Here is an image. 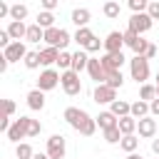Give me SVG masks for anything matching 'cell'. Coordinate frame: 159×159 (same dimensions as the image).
I'll use <instances>...</instances> for the list:
<instances>
[{"instance_id":"bcb514c9","label":"cell","mask_w":159,"mask_h":159,"mask_svg":"<svg viewBox=\"0 0 159 159\" xmlns=\"http://www.w3.org/2000/svg\"><path fill=\"white\" fill-rule=\"evenodd\" d=\"M0 17H10V5L7 2H0Z\"/></svg>"},{"instance_id":"836d02e7","label":"cell","mask_w":159,"mask_h":159,"mask_svg":"<svg viewBox=\"0 0 159 159\" xmlns=\"http://www.w3.org/2000/svg\"><path fill=\"white\" fill-rule=\"evenodd\" d=\"M32 154H35V149H32L27 142H20V144L15 147V157H17V159H32Z\"/></svg>"},{"instance_id":"603a6c76","label":"cell","mask_w":159,"mask_h":159,"mask_svg":"<svg viewBox=\"0 0 159 159\" xmlns=\"http://www.w3.org/2000/svg\"><path fill=\"white\" fill-rule=\"evenodd\" d=\"M25 40L37 45L40 40H45V27H40L37 22H35V25H27V35H25Z\"/></svg>"},{"instance_id":"d6986e66","label":"cell","mask_w":159,"mask_h":159,"mask_svg":"<svg viewBox=\"0 0 159 159\" xmlns=\"http://www.w3.org/2000/svg\"><path fill=\"white\" fill-rule=\"evenodd\" d=\"M94 119H97V127H99V129H109V127H117V124H119V117H117L114 112H109V109L99 112Z\"/></svg>"},{"instance_id":"d6a6232c","label":"cell","mask_w":159,"mask_h":159,"mask_svg":"<svg viewBox=\"0 0 159 159\" xmlns=\"http://www.w3.org/2000/svg\"><path fill=\"white\" fill-rule=\"evenodd\" d=\"M27 5H22V2H17V5H10V20H25L27 17Z\"/></svg>"},{"instance_id":"4fadbf2b","label":"cell","mask_w":159,"mask_h":159,"mask_svg":"<svg viewBox=\"0 0 159 159\" xmlns=\"http://www.w3.org/2000/svg\"><path fill=\"white\" fill-rule=\"evenodd\" d=\"M75 132H80L82 137H92V134L97 132V119H94V117H89V114L82 109V114H80V122H77Z\"/></svg>"},{"instance_id":"9a60e30c","label":"cell","mask_w":159,"mask_h":159,"mask_svg":"<svg viewBox=\"0 0 159 159\" xmlns=\"http://www.w3.org/2000/svg\"><path fill=\"white\" fill-rule=\"evenodd\" d=\"M122 47H124V32L112 30L104 37V52H122Z\"/></svg>"},{"instance_id":"cb8c5ba5","label":"cell","mask_w":159,"mask_h":159,"mask_svg":"<svg viewBox=\"0 0 159 159\" xmlns=\"http://www.w3.org/2000/svg\"><path fill=\"white\" fill-rule=\"evenodd\" d=\"M102 12H104V17L117 20V17H119V12H122V7H119V2H117V0H107V2L102 5Z\"/></svg>"},{"instance_id":"44dd1931","label":"cell","mask_w":159,"mask_h":159,"mask_svg":"<svg viewBox=\"0 0 159 159\" xmlns=\"http://www.w3.org/2000/svg\"><path fill=\"white\" fill-rule=\"evenodd\" d=\"M5 30L10 32L12 40H25V35H27V25H25V20H10V25H7Z\"/></svg>"},{"instance_id":"7c38bea8","label":"cell","mask_w":159,"mask_h":159,"mask_svg":"<svg viewBox=\"0 0 159 159\" xmlns=\"http://www.w3.org/2000/svg\"><path fill=\"white\" fill-rule=\"evenodd\" d=\"M87 75H89V80H94L97 84H102V82H107V70H104V65H102V60H94V57H89V65H87Z\"/></svg>"},{"instance_id":"4dcf8cb0","label":"cell","mask_w":159,"mask_h":159,"mask_svg":"<svg viewBox=\"0 0 159 159\" xmlns=\"http://www.w3.org/2000/svg\"><path fill=\"white\" fill-rule=\"evenodd\" d=\"M80 114H82V109H80V107H67L62 117H65V122L75 129V127H77V122H80Z\"/></svg>"},{"instance_id":"f1b7e54d","label":"cell","mask_w":159,"mask_h":159,"mask_svg":"<svg viewBox=\"0 0 159 159\" xmlns=\"http://www.w3.org/2000/svg\"><path fill=\"white\" fill-rule=\"evenodd\" d=\"M40 27H55V12L52 10H42V12H37V20H35Z\"/></svg>"},{"instance_id":"db71d44e","label":"cell","mask_w":159,"mask_h":159,"mask_svg":"<svg viewBox=\"0 0 159 159\" xmlns=\"http://www.w3.org/2000/svg\"><path fill=\"white\" fill-rule=\"evenodd\" d=\"M157 159H159V157H157Z\"/></svg>"},{"instance_id":"5bb4252c","label":"cell","mask_w":159,"mask_h":159,"mask_svg":"<svg viewBox=\"0 0 159 159\" xmlns=\"http://www.w3.org/2000/svg\"><path fill=\"white\" fill-rule=\"evenodd\" d=\"M99 60H102V65H104V70H107V72H114V70H122V65L127 62L122 52H104V55H102Z\"/></svg>"},{"instance_id":"ffe728a7","label":"cell","mask_w":159,"mask_h":159,"mask_svg":"<svg viewBox=\"0 0 159 159\" xmlns=\"http://www.w3.org/2000/svg\"><path fill=\"white\" fill-rule=\"evenodd\" d=\"M70 20H72L77 27H87V25H89V20H92V12H89L87 7H75V10H72V15H70Z\"/></svg>"},{"instance_id":"484cf974","label":"cell","mask_w":159,"mask_h":159,"mask_svg":"<svg viewBox=\"0 0 159 159\" xmlns=\"http://www.w3.org/2000/svg\"><path fill=\"white\" fill-rule=\"evenodd\" d=\"M129 114L137 117V119L147 117V114H149V102H147V99H137V102H132V112H129Z\"/></svg>"},{"instance_id":"ba28073f","label":"cell","mask_w":159,"mask_h":159,"mask_svg":"<svg viewBox=\"0 0 159 159\" xmlns=\"http://www.w3.org/2000/svg\"><path fill=\"white\" fill-rule=\"evenodd\" d=\"M92 99H94L97 104H112V102L117 99V89H114V87H109L107 82H102V84H97V87H94Z\"/></svg>"},{"instance_id":"d4e9b609","label":"cell","mask_w":159,"mask_h":159,"mask_svg":"<svg viewBox=\"0 0 159 159\" xmlns=\"http://www.w3.org/2000/svg\"><path fill=\"white\" fill-rule=\"evenodd\" d=\"M109 112H114L117 117H127V114L132 112V104L124 102V99H114V102L109 104Z\"/></svg>"},{"instance_id":"f907efd6","label":"cell","mask_w":159,"mask_h":159,"mask_svg":"<svg viewBox=\"0 0 159 159\" xmlns=\"http://www.w3.org/2000/svg\"><path fill=\"white\" fill-rule=\"evenodd\" d=\"M157 97H159V84H157Z\"/></svg>"},{"instance_id":"7402d4cb","label":"cell","mask_w":159,"mask_h":159,"mask_svg":"<svg viewBox=\"0 0 159 159\" xmlns=\"http://www.w3.org/2000/svg\"><path fill=\"white\" fill-rule=\"evenodd\" d=\"M94 37V32L89 30V27H77V32L72 35V42H77L80 47H87V42Z\"/></svg>"},{"instance_id":"2e32d148","label":"cell","mask_w":159,"mask_h":159,"mask_svg":"<svg viewBox=\"0 0 159 159\" xmlns=\"http://www.w3.org/2000/svg\"><path fill=\"white\" fill-rule=\"evenodd\" d=\"M25 99H27V107H30L32 112H40V109H45V92H42L40 87L30 89Z\"/></svg>"},{"instance_id":"681fc988","label":"cell","mask_w":159,"mask_h":159,"mask_svg":"<svg viewBox=\"0 0 159 159\" xmlns=\"http://www.w3.org/2000/svg\"><path fill=\"white\" fill-rule=\"evenodd\" d=\"M127 159H142V157H139L137 152H129V154H127Z\"/></svg>"},{"instance_id":"83f0119b","label":"cell","mask_w":159,"mask_h":159,"mask_svg":"<svg viewBox=\"0 0 159 159\" xmlns=\"http://www.w3.org/2000/svg\"><path fill=\"white\" fill-rule=\"evenodd\" d=\"M102 134H104V142L107 144H119L122 142V129H119V124L117 127H109V129H102Z\"/></svg>"},{"instance_id":"4316f807","label":"cell","mask_w":159,"mask_h":159,"mask_svg":"<svg viewBox=\"0 0 159 159\" xmlns=\"http://www.w3.org/2000/svg\"><path fill=\"white\" fill-rule=\"evenodd\" d=\"M119 129H122V134H134L137 132V117H132V114L119 117Z\"/></svg>"},{"instance_id":"c3c4849f","label":"cell","mask_w":159,"mask_h":159,"mask_svg":"<svg viewBox=\"0 0 159 159\" xmlns=\"http://www.w3.org/2000/svg\"><path fill=\"white\" fill-rule=\"evenodd\" d=\"M32 159H50V154H47V152H45V154H42V152H35Z\"/></svg>"},{"instance_id":"30bf717a","label":"cell","mask_w":159,"mask_h":159,"mask_svg":"<svg viewBox=\"0 0 159 159\" xmlns=\"http://www.w3.org/2000/svg\"><path fill=\"white\" fill-rule=\"evenodd\" d=\"M137 132H139L142 139H154V137H157V119H154L152 114L137 119Z\"/></svg>"},{"instance_id":"8992f818","label":"cell","mask_w":159,"mask_h":159,"mask_svg":"<svg viewBox=\"0 0 159 159\" xmlns=\"http://www.w3.org/2000/svg\"><path fill=\"white\" fill-rule=\"evenodd\" d=\"M27 122H30V117H17V119H12L10 129L5 132L7 139L15 142V144H20V139H27Z\"/></svg>"},{"instance_id":"ab89813d","label":"cell","mask_w":159,"mask_h":159,"mask_svg":"<svg viewBox=\"0 0 159 159\" xmlns=\"http://www.w3.org/2000/svg\"><path fill=\"white\" fill-rule=\"evenodd\" d=\"M40 132H42V124H40L37 119L30 117V122H27V137H37Z\"/></svg>"},{"instance_id":"f6af8a7d","label":"cell","mask_w":159,"mask_h":159,"mask_svg":"<svg viewBox=\"0 0 159 159\" xmlns=\"http://www.w3.org/2000/svg\"><path fill=\"white\" fill-rule=\"evenodd\" d=\"M5 114H7V117L15 114V102H12V99H5Z\"/></svg>"},{"instance_id":"e0dca14e","label":"cell","mask_w":159,"mask_h":159,"mask_svg":"<svg viewBox=\"0 0 159 159\" xmlns=\"http://www.w3.org/2000/svg\"><path fill=\"white\" fill-rule=\"evenodd\" d=\"M57 57H60V47H52V45H47V47H42V50H40L42 67H52V65H57Z\"/></svg>"},{"instance_id":"5b68a950","label":"cell","mask_w":159,"mask_h":159,"mask_svg":"<svg viewBox=\"0 0 159 159\" xmlns=\"http://www.w3.org/2000/svg\"><path fill=\"white\" fill-rule=\"evenodd\" d=\"M60 77H62V72H57V70H52V67H45V70L40 72V77H37V87H40L42 92H50V89H55V87L60 84Z\"/></svg>"},{"instance_id":"f5cc1de1","label":"cell","mask_w":159,"mask_h":159,"mask_svg":"<svg viewBox=\"0 0 159 159\" xmlns=\"http://www.w3.org/2000/svg\"><path fill=\"white\" fill-rule=\"evenodd\" d=\"M149 2H154V0H149Z\"/></svg>"},{"instance_id":"52a82bcc","label":"cell","mask_w":159,"mask_h":159,"mask_svg":"<svg viewBox=\"0 0 159 159\" xmlns=\"http://www.w3.org/2000/svg\"><path fill=\"white\" fill-rule=\"evenodd\" d=\"M65 152H67V139L62 134H52L47 139V154H50V159H65Z\"/></svg>"},{"instance_id":"9c48e42d","label":"cell","mask_w":159,"mask_h":159,"mask_svg":"<svg viewBox=\"0 0 159 159\" xmlns=\"http://www.w3.org/2000/svg\"><path fill=\"white\" fill-rule=\"evenodd\" d=\"M124 45H127V47H129L134 55H144V50H147L149 40H144L142 35H137V32L127 30V32H124Z\"/></svg>"},{"instance_id":"ac0fdd59","label":"cell","mask_w":159,"mask_h":159,"mask_svg":"<svg viewBox=\"0 0 159 159\" xmlns=\"http://www.w3.org/2000/svg\"><path fill=\"white\" fill-rule=\"evenodd\" d=\"M87 65H89V52H87L84 47H80L77 52H72V70H75V72L87 70Z\"/></svg>"},{"instance_id":"1f68e13d","label":"cell","mask_w":159,"mask_h":159,"mask_svg":"<svg viewBox=\"0 0 159 159\" xmlns=\"http://www.w3.org/2000/svg\"><path fill=\"white\" fill-rule=\"evenodd\" d=\"M119 147L129 154V152H137V147H139V139H137V134H124L122 137V142H119Z\"/></svg>"},{"instance_id":"8fae6325","label":"cell","mask_w":159,"mask_h":159,"mask_svg":"<svg viewBox=\"0 0 159 159\" xmlns=\"http://www.w3.org/2000/svg\"><path fill=\"white\" fill-rule=\"evenodd\" d=\"M2 55H5L10 62H20V60H25L27 47H25V42H22V40H12V42L2 50Z\"/></svg>"},{"instance_id":"3957f363","label":"cell","mask_w":159,"mask_h":159,"mask_svg":"<svg viewBox=\"0 0 159 159\" xmlns=\"http://www.w3.org/2000/svg\"><path fill=\"white\" fill-rule=\"evenodd\" d=\"M60 84L65 89L67 97H77L82 92V82H80V72L75 70H62V77H60Z\"/></svg>"},{"instance_id":"7dc6e473","label":"cell","mask_w":159,"mask_h":159,"mask_svg":"<svg viewBox=\"0 0 159 159\" xmlns=\"http://www.w3.org/2000/svg\"><path fill=\"white\" fill-rule=\"evenodd\" d=\"M152 152H154V157H159V139L157 137L152 139Z\"/></svg>"},{"instance_id":"74e56055","label":"cell","mask_w":159,"mask_h":159,"mask_svg":"<svg viewBox=\"0 0 159 159\" xmlns=\"http://www.w3.org/2000/svg\"><path fill=\"white\" fill-rule=\"evenodd\" d=\"M127 5H129V10H132V12H147L149 0H127Z\"/></svg>"},{"instance_id":"8d00e7d4","label":"cell","mask_w":159,"mask_h":159,"mask_svg":"<svg viewBox=\"0 0 159 159\" xmlns=\"http://www.w3.org/2000/svg\"><path fill=\"white\" fill-rule=\"evenodd\" d=\"M157 97V84H142V89H139V99H147V102H152Z\"/></svg>"},{"instance_id":"7a4b0ae2","label":"cell","mask_w":159,"mask_h":159,"mask_svg":"<svg viewBox=\"0 0 159 159\" xmlns=\"http://www.w3.org/2000/svg\"><path fill=\"white\" fill-rule=\"evenodd\" d=\"M45 42L47 45H52V47H60V50H65L70 42H72V35L65 30V27H47L45 30Z\"/></svg>"},{"instance_id":"60d3db41","label":"cell","mask_w":159,"mask_h":159,"mask_svg":"<svg viewBox=\"0 0 159 159\" xmlns=\"http://www.w3.org/2000/svg\"><path fill=\"white\" fill-rule=\"evenodd\" d=\"M147 12H149V17H152V20H159V0H154V2H149V7H147Z\"/></svg>"},{"instance_id":"7bdbcfd3","label":"cell","mask_w":159,"mask_h":159,"mask_svg":"<svg viewBox=\"0 0 159 159\" xmlns=\"http://www.w3.org/2000/svg\"><path fill=\"white\" fill-rule=\"evenodd\" d=\"M149 114H152V117H159V97H154V99L149 102Z\"/></svg>"},{"instance_id":"277c9868","label":"cell","mask_w":159,"mask_h":159,"mask_svg":"<svg viewBox=\"0 0 159 159\" xmlns=\"http://www.w3.org/2000/svg\"><path fill=\"white\" fill-rule=\"evenodd\" d=\"M152 25H154V20L149 17V12H132L127 30H132V32H137V35H144L147 30H152Z\"/></svg>"},{"instance_id":"ee69618b","label":"cell","mask_w":159,"mask_h":159,"mask_svg":"<svg viewBox=\"0 0 159 159\" xmlns=\"http://www.w3.org/2000/svg\"><path fill=\"white\" fill-rule=\"evenodd\" d=\"M40 5H42V10H55L60 5V0H40Z\"/></svg>"},{"instance_id":"f546056e","label":"cell","mask_w":159,"mask_h":159,"mask_svg":"<svg viewBox=\"0 0 159 159\" xmlns=\"http://www.w3.org/2000/svg\"><path fill=\"white\" fill-rule=\"evenodd\" d=\"M25 67L27 70H37L40 65H42V60H40V50H27V55H25Z\"/></svg>"},{"instance_id":"e575fe53","label":"cell","mask_w":159,"mask_h":159,"mask_svg":"<svg viewBox=\"0 0 159 159\" xmlns=\"http://www.w3.org/2000/svg\"><path fill=\"white\" fill-rule=\"evenodd\" d=\"M57 67H60V72H62V70H72V52H67V50H60Z\"/></svg>"},{"instance_id":"6da1fadb","label":"cell","mask_w":159,"mask_h":159,"mask_svg":"<svg viewBox=\"0 0 159 159\" xmlns=\"http://www.w3.org/2000/svg\"><path fill=\"white\" fill-rule=\"evenodd\" d=\"M129 75H132V80L137 84H144L149 80V60L144 55H134L129 60Z\"/></svg>"},{"instance_id":"b9f144b4","label":"cell","mask_w":159,"mask_h":159,"mask_svg":"<svg viewBox=\"0 0 159 159\" xmlns=\"http://www.w3.org/2000/svg\"><path fill=\"white\" fill-rule=\"evenodd\" d=\"M157 55H159V47L149 42V45H147V50H144V57H147V60H152V57H157Z\"/></svg>"},{"instance_id":"d590c367","label":"cell","mask_w":159,"mask_h":159,"mask_svg":"<svg viewBox=\"0 0 159 159\" xmlns=\"http://www.w3.org/2000/svg\"><path fill=\"white\" fill-rule=\"evenodd\" d=\"M107 84H109V87H114V89H119V87L124 84L122 70H114V72H109V75H107Z\"/></svg>"},{"instance_id":"816d5d0a","label":"cell","mask_w":159,"mask_h":159,"mask_svg":"<svg viewBox=\"0 0 159 159\" xmlns=\"http://www.w3.org/2000/svg\"><path fill=\"white\" fill-rule=\"evenodd\" d=\"M157 84H159V72H157Z\"/></svg>"},{"instance_id":"f35d334b","label":"cell","mask_w":159,"mask_h":159,"mask_svg":"<svg viewBox=\"0 0 159 159\" xmlns=\"http://www.w3.org/2000/svg\"><path fill=\"white\" fill-rule=\"evenodd\" d=\"M102 47H104V40H99V37L94 35V37L87 42V47H84V50H87V52H99Z\"/></svg>"}]
</instances>
